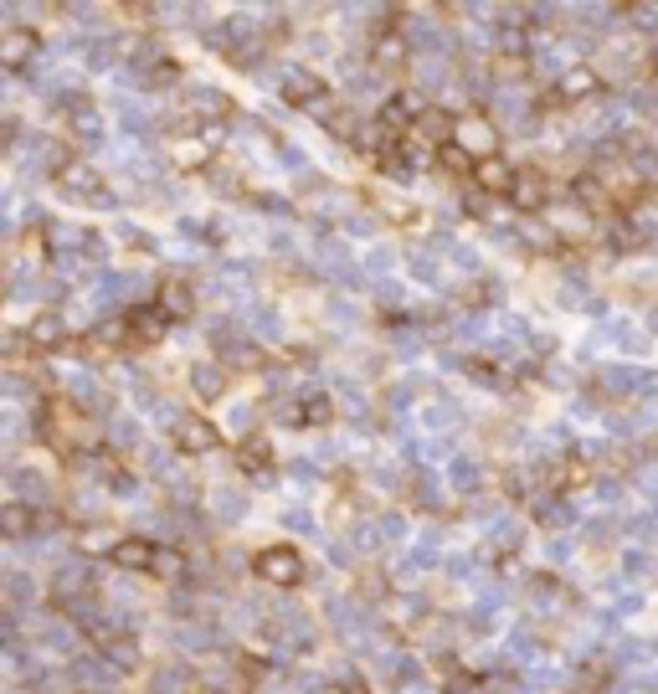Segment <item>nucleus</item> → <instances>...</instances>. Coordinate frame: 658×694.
Listing matches in <instances>:
<instances>
[{"mask_svg": "<svg viewBox=\"0 0 658 694\" xmlns=\"http://www.w3.org/2000/svg\"><path fill=\"white\" fill-rule=\"evenodd\" d=\"M26 345H31V350H52V345H62V324H57L52 314H36V319L26 324Z\"/></svg>", "mask_w": 658, "mask_h": 694, "instance_id": "4468645a", "label": "nucleus"}, {"mask_svg": "<svg viewBox=\"0 0 658 694\" xmlns=\"http://www.w3.org/2000/svg\"><path fill=\"white\" fill-rule=\"evenodd\" d=\"M407 57H412V42H407L401 31H376V36H371V62H376V67H401Z\"/></svg>", "mask_w": 658, "mask_h": 694, "instance_id": "9b49d317", "label": "nucleus"}, {"mask_svg": "<svg viewBox=\"0 0 658 694\" xmlns=\"http://www.w3.org/2000/svg\"><path fill=\"white\" fill-rule=\"evenodd\" d=\"M294 422H304V427L329 422V401H324V396H309V401H304V412H294Z\"/></svg>", "mask_w": 658, "mask_h": 694, "instance_id": "aec40b11", "label": "nucleus"}, {"mask_svg": "<svg viewBox=\"0 0 658 694\" xmlns=\"http://www.w3.org/2000/svg\"><path fill=\"white\" fill-rule=\"evenodd\" d=\"M31 525H36V509L31 504H6V509H0V530H6L11 540H26Z\"/></svg>", "mask_w": 658, "mask_h": 694, "instance_id": "2eb2a0df", "label": "nucleus"}, {"mask_svg": "<svg viewBox=\"0 0 658 694\" xmlns=\"http://www.w3.org/2000/svg\"><path fill=\"white\" fill-rule=\"evenodd\" d=\"M155 309L170 319V324H186L196 314V288L186 278H165L160 283V294H155Z\"/></svg>", "mask_w": 658, "mask_h": 694, "instance_id": "0eeeda50", "label": "nucleus"}, {"mask_svg": "<svg viewBox=\"0 0 658 694\" xmlns=\"http://www.w3.org/2000/svg\"><path fill=\"white\" fill-rule=\"evenodd\" d=\"M36 52H42V36H36L31 26H6L0 31V67L26 72L36 62Z\"/></svg>", "mask_w": 658, "mask_h": 694, "instance_id": "f03ea898", "label": "nucleus"}, {"mask_svg": "<svg viewBox=\"0 0 658 694\" xmlns=\"http://www.w3.org/2000/svg\"><path fill=\"white\" fill-rule=\"evenodd\" d=\"M412 134L427 139V144H437V150H448V144L458 139V119L443 114V108H422V114L412 119Z\"/></svg>", "mask_w": 658, "mask_h": 694, "instance_id": "1a4fd4ad", "label": "nucleus"}, {"mask_svg": "<svg viewBox=\"0 0 658 694\" xmlns=\"http://www.w3.org/2000/svg\"><path fill=\"white\" fill-rule=\"evenodd\" d=\"M170 330V319L150 304V309H129L124 319H119V345H155L160 335Z\"/></svg>", "mask_w": 658, "mask_h": 694, "instance_id": "7ed1b4c3", "label": "nucleus"}, {"mask_svg": "<svg viewBox=\"0 0 658 694\" xmlns=\"http://www.w3.org/2000/svg\"><path fill=\"white\" fill-rule=\"evenodd\" d=\"M175 448L191 453V458H201V453H211V448H222V432H216V422H206L201 412H191V417L175 422Z\"/></svg>", "mask_w": 658, "mask_h": 694, "instance_id": "20e7f679", "label": "nucleus"}, {"mask_svg": "<svg viewBox=\"0 0 658 694\" xmlns=\"http://www.w3.org/2000/svg\"><path fill=\"white\" fill-rule=\"evenodd\" d=\"M515 165H509L504 155H489V160H479L473 165V180H479L484 191H494V196H509V186H515Z\"/></svg>", "mask_w": 658, "mask_h": 694, "instance_id": "9d476101", "label": "nucleus"}, {"mask_svg": "<svg viewBox=\"0 0 658 694\" xmlns=\"http://www.w3.org/2000/svg\"><path fill=\"white\" fill-rule=\"evenodd\" d=\"M597 88H602V78H597L592 67H571L566 78H561L551 93H545V108H556V103H576V98H592Z\"/></svg>", "mask_w": 658, "mask_h": 694, "instance_id": "6e6552de", "label": "nucleus"}, {"mask_svg": "<svg viewBox=\"0 0 658 694\" xmlns=\"http://www.w3.org/2000/svg\"><path fill=\"white\" fill-rule=\"evenodd\" d=\"M376 124H381L386 134H401V129H407V134H412V119H407V103H401V98H391V103H381V114H376Z\"/></svg>", "mask_w": 658, "mask_h": 694, "instance_id": "a211bd4d", "label": "nucleus"}, {"mask_svg": "<svg viewBox=\"0 0 658 694\" xmlns=\"http://www.w3.org/2000/svg\"><path fill=\"white\" fill-rule=\"evenodd\" d=\"M237 463H242L247 473H268V468H273V448L263 443V437H247V443L237 448Z\"/></svg>", "mask_w": 658, "mask_h": 694, "instance_id": "dca6fc26", "label": "nucleus"}, {"mask_svg": "<svg viewBox=\"0 0 658 694\" xmlns=\"http://www.w3.org/2000/svg\"><path fill=\"white\" fill-rule=\"evenodd\" d=\"M607 679H612V664L602 659V653H592V659L576 669V689H607Z\"/></svg>", "mask_w": 658, "mask_h": 694, "instance_id": "f3484780", "label": "nucleus"}, {"mask_svg": "<svg viewBox=\"0 0 658 694\" xmlns=\"http://www.w3.org/2000/svg\"><path fill=\"white\" fill-rule=\"evenodd\" d=\"M252 571H258L263 581H273V587H294V581L304 576V556L294 551V545H268V551L252 556Z\"/></svg>", "mask_w": 658, "mask_h": 694, "instance_id": "f257e3e1", "label": "nucleus"}, {"mask_svg": "<svg viewBox=\"0 0 658 694\" xmlns=\"http://www.w3.org/2000/svg\"><path fill=\"white\" fill-rule=\"evenodd\" d=\"M114 566H124V571H144V576H155V561H160V545L155 540H144V535H124V540H114Z\"/></svg>", "mask_w": 658, "mask_h": 694, "instance_id": "423d86ee", "label": "nucleus"}, {"mask_svg": "<svg viewBox=\"0 0 658 694\" xmlns=\"http://www.w3.org/2000/svg\"><path fill=\"white\" fill-rule=\"evenodd\" d=\"M52 180H57L62 191H78V196H83V191H93V196H103V180H98V170H93V165H83V160H67V165H57V175H52Z\"/></svg>", "mask_w": 658, "mask_h": 694, "instance_id": "f8f14e48", "label": "nucleus"}, {"mask_svg": "<svg viewBox=\"0 0 658 694\" xmlns=\"http://www.w3.org/2000/svg\"><path fill=\"white\" fill-rule=\"evenodd\" d=\"M504 201H515L520 211H540V206H545V175H540V170H520Z\"/></svg>", "mask_w": 658, "mask_h": 694, "instance_id": "ddd939ff", "label": "nucleus"}, {"mask_svg": "<svg viewBox=\"0 0 658 694\" xmlns=\"http://www.w3.org/2000/svg\"><path fill=\"white\" fill-rule=\"evenodd\" d=\"M191 386H196V391L211 401V396H222V391H227V371H216V365H206V371H196V376H191Z\"/></svg>", "mask_w": 658, "mask_h": 694, "instance_id": "6ab92c4d", "label": "nucleus"}, {"mask_svg": "<svg viewBox=\"0 0 658 694\" xmlns=\"http://www.w3.org/2000/svg\"><path fill=\"white\" fill-rule=\"evenodd\" d=\"M283 103L288 108H324L329 103V83L319 78V72L299 67V72H288V78H283Z\"/></svg>", "mask_w": 658, "mask_h": 694, "instance_id": "39448f33", "label": "nucleus"}, {"mask_svg": "<svg viewBox=\"0 0 658 694\" xmlns=\"http://www.w3.org/2000/svg\"><path fill=\"white\" fill-rule=\"evenodd\" d=\"M180 551H160V561H155V576H180Z\"/></svg>", "mask_w": 658, "mask_h": 694, "instance_id": "412c9836", "label": "nucleus"}]
</instances>
